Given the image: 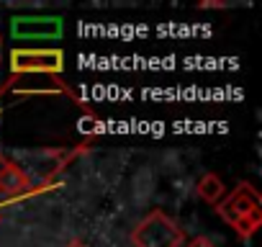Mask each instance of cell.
Here are the masks:
<instances>
[{
    "label": "cell",
    "mask_w": 262,
    "mask_h": 247,
    "mask_svg": "<svg viewBox=\"0 0 262 247\" xmlns=\"http://www.w3.org/2000/svg\"><path fill=\"white\" fill-rule=\"evenodd\" d=\"M131 244L134 247H183L185 232L178 227L175 219L155 209L131 229Z\"/></svg>",
    "instance_id": "obj_1"
},
{
    "label": "cell",
    "mask_w": 262,
    "mask_h": 247,
    "mask_svg": "<svg viewBox=\"0 0 262 247\" xmlns=\"http://www.w3.org/2000/svg\"><path fill=\"white\" fill-rule=\"evenodd\" d=\"M216 214L229 224L234 227L236 221L242 219H249V216H262V198L257 193V188L252 183H239L226 198H221L216 203Z\"/></svg>",
    "instance_id": "obj_2"
},
{
    "label": "cell",
    "mask_w": 262,
    "mask_h": 247,
    "mask_svg": "<svg viewBox=\"0 0 262 247\" xmlns=\"http://www.w3.org/2000/svg\"><path fill=\"white\" fill-rule=\"evenodd\" d=\"M64 70V52L62 49H13L11 52V72H44V75H62Z\"/></svg>",
    "instance_id": "obj_3"
},
{
    "label": "cell",
    "mask_w": 262,
    "mask_h": 247,
    "mask_svg": "<svg viewBox=\"0 0 262 247\" xmlns=\"http://www.w3.org/2000/svg\"><path fill=\"white\" fill-rule=\"evenodd\" d=\"M62 18L59 16H16L11 21L13 39H59L62 36Z\"/></svg>",
    "instance_id": "obj_4"
},
{
    "label": "cell",
    "mask_w": 262,
    "mask_h": 247,
    "mask_svg": "<svg viewBox=\"0 0 262 247\" xmlns=\"http://www.w3.org/2000/svg\"><path fill=\"white\" fill-rule=\"evenodd\" d=\"M29 193H31L29 175L16 162H3V168H0V196L21 198V196H29Z\"/></svg>",
    "instance_id": "obj_5"
},
{
    "label": "cell",
    "mask_w": 262,
    "mask_h": 247,
    "mask_svg": "<svg viewBox=\"0 0 262 247\" xmlns=\"http://www.w3.org/2000/svg\"><path fill=\"white\" fill-rule=\"evenodd\" d=\"M195 191H198V196H201L206 203H213V206H216V203L224 198V193H226V186H224V180H221L216 173H206V175L198 180Z\"/></svg>",
    "instance_id": "obj_6"
},
{
    "label": "cell",
    "mask_w": 262,
    "mask_h": 247,
    "mask_svg": "<svg viewBox=\"0 0 262 247\" xmlns=\"http://www.w3.org/2000/svg\"><path fill=\"white\" fill-rule=\"evenodd\" d=\"M183 247H216V244H213L208 237H193V239H190V242H185Z\"/></svg>",
    "instance_id": "obj_7"
},
{
    "label": "cell",
    "mask_w": 262,
    "mask_h": 247,
    "mask_svg": "<svg viewBox=\"0 0 262 247\" xmlns=\"http://www.w3.org/2000/svg\"><path fill=\"white\" fill-rule=\"evenodd\" d=\"M198 8H226V3H219V0H201Z\"/></svg>",
    "instance_id": "obj_8"
},
{
    "label": "cell",
    "mask_w": 262,
    "mask_h": 247,
    "mask_svg": "<svg viewBox=\"0 0 262 247\" xmlns=\"http://www.w3.org/2000/svg\"><path fill=\"white\" fill-rule=\"evenodd\" d=\"M67 247H88V244H85L82 239H70V242H67Z\"/></svg>",
    "instance_id": "obj_9"
},
{
    "label": "cell",
    "mask_w": 262,
    "mask_h": 247,
    "mask_svg": "<svg viewBox=\"0 0 262 247\" xmlns=\"http://www.w3.org/2000/svg\"><path fill=\"white\" fill-rule=\"evenodd\" d=\"M0 65H3V39H0Z\"/></svg>",
    "instance_id": "obj_10"
}]
</instances>
